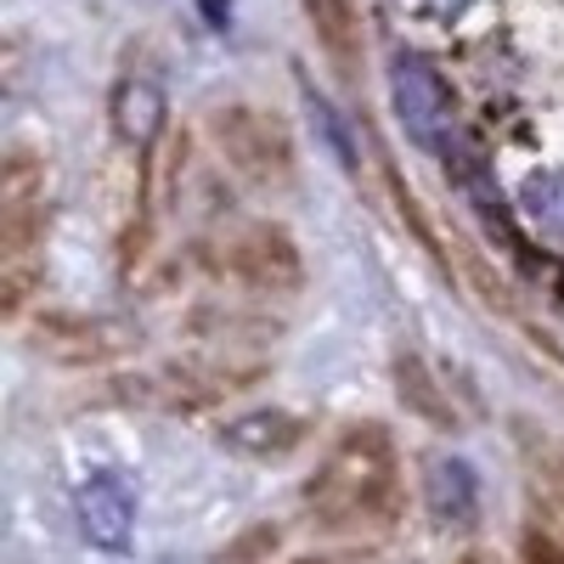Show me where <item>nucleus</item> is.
I'll list each match as a JSON object with an SVG mask.
<instances>
[{"label":"nucleus","mask_w":564,"mask_h":564,"mask_svg":"<svg viewBox=\"0 0 564 564\" xmlns=\"http://www.w3.org/2000/svg\"><path fill=\"white\" fill-rule=\"evenodd\" d=\"M74 520H79V536L102 553H124L130 547V531H135V497L119 475H90L79 491H74Z\"/></svg>","instance_id":"nucleus-6"},{"label":"nucleus","mask_w":564,"mask_h":564,"mask_svg":"<svg viewBox=\"0 0 564 564\" xmlns=\"http://www.w3.org/2000/svg\"><path fill=\"white\" fill-rule=\"evenodd\" d=\"M108 113H113L119 141H130V148H153V141L164 135V90H159V79L124 74V79L113 85Z\"/></svg>","instance_id":"nucleus-10"},{"label":"nucleus","mask_w":564,"mask_h":564,"mask_svg":"<svg viewBox=\"0 0 564 564\" xmlns=\"http://www.w3.org/2000/svg\"><path fill=\"white\" fill-rule=\"evenodd\" d=\"M520 209L547 231V238L564 243V170H542L520 186Z\"/></svg>","instance_id":"nucleus-13"},{"label":"nucleus","mask_w":564,"mask_h":564,"mask_svg":"<svg viewBox=\"0 0 564 564\" xmlns=\"http://www.w3.org/2000/svg\"><path fill=\"white\" fill-rule=\"evenodd\" d=\"M220 260H226L231 276L260 289V294H289L305 276L300 249L289 243V231H276V226H249V231H238V238H226Z\"/></svg>","instance_id":"nucleus-5"},{"label":"nucleus","mask_w":564,"mask_h":564,"mask_svg":"<svg viewBox=\"0 0 564 564\" xmlns=\"http://www.w3.org/2000/svg\"><path fill=\"white\" fill-rule=\"evenodd\" d=\"M395 384H401V401L412 406V412H423L430 423H441V430H452L457 423V412H452V401H441V384H435V372L423 367V356H395Z\"/></svg>","instance_id":"nucleus-11"},{"label":"nucleus","mask_w":564,"mask_h":564,"mask_svg":"<svg viewBox=\"0 0 564 564\" xmlns=\"http://www.w3.org/2000/svg\"><path fill=\"white\" fill-rule=\"evenodd\" d=\"M294 564H345V558H334V553H316V558H294Z\"/></svg>","instance_id":"nucleus-18"},{"label":"nucleus","mask_w":564,"mask_h":564,"mask_svg":"<svg viewBox=\"0 0 564 564\" xmlns=\"http://www.w3.org/2000/svg\"><path fill=\"white\" fill-rule=\"evenodd\" d=\"M282 547V531L276 525H249L238 542H226L215 553V564H271V553Z\"/></svg>","instance_id":"nucleus-14"},{"label":"nucleus","mask_w":564,"mask_h":564,"mask_svg":"<svg viewBox=\"0 0 564 564\" xmlns=\"http://www.w3.org/2000/svg\"><path fill=\"white\" fill-rule=\"evenodd\" d=\"M430 7H435V12H446V18H452V12H463V7H468V0H430Z\"/></svg>","instance_id":"nucleus-17"},{"label":"nucleus","mask_w":564,"mask_h":564,"mask_svg":"<svg viewBox=\"0 0 564 564\" xmlns=\"http://www.w3.org/2000/svg\"><path fill=\"white\" fill-rule=\"evenodd\" d=\"M34 345L52 356V361H108L119 350L135 345V334L124 322H102V316H63V311H45L34 322Z\"/></svg>","instance_id":"nucleus-7"},{"label":"nucleus","mask_w":564,"mask_h":564,"mask_svg":"<svg viewBox=\"0 0 564 564\" xmlns=\"http://www.w3.org/2000/svg\"><path fill=\"white\" fill-rule=\"evenodd\" d=\"M305 12H311V23H316L327 52H334L339 63H350L356 57V40H361V18H356L350 0H305Z\"/></svg>","instance_id":"nucleus-12"},{"label":"nucleus","mask_w":564,"mask_h":564,"mask_svg":"<svg viewBox=\"0 0 564 564\" xmlns=\"http://www.w3.org/2000/svg\"><path fill=\"white\" fill-rule=\"evenodd\" d=\"M536 475H542L547 502L564 513V446H558V441H547V435H542V446H536Z\"/></svg>","instance_id":"nucleus-15"},{"label":"nucleus","mask_w":564,"mask_h":564,"mask_svg":"<svg viewBox=\"0 0 564 564\" xmlns=\"http://www.w3.org/2000/svg\"><path fill=\"white\" fill-rule=\"evenodd\" d=\"M311 435V423L300 412H282V406H260V412H243L220 430V446L238 452V457H254V463H282L294 457Z\"/></svg>","instance_id":"nucleus-8"},{"label":"nucleus","mask_w":564,"mask_h":564,"mask_svg":"<svg viewBox=\"0 0 564 564\" xmlns=\"http://www.w3.org/2000/svg\"><path fill=\"white\" fill-rule=\"evenodd\" d=\"M401 502V475H395V441L384 423H356L334 441L322 468L305 480V508L327 531H372L384 525Z\"/></svg>","instance_id":"nucleus-1"},{"label":"nucleus","mask_w":564,"mask_h":564,"mask_svg":"<svg viewBox=\"0 0 564 564\" xmlns=\"http://www.w3.org/2000/svg\"><path fill=\"white\" fill-rule=\"evenodd\" d=\"M209 130H215L220 159L243 181H254V186H289L294 181V141H289V130H282L276 113L231 102V108L215 113Z\"/></svg>","instance_id":"nucleus-2"},{"label":"nucleus","mask_w":564,"mask_h":564,"mask_svg":"<svg viewBox=\"0 0 564 564\" xmlns=\"http://www.w3.org/2000/svg\"><path fill=\"white\" fill-rule=\"evenodd\" d=\"M390 102H395V119L406 124V135L417 141L423 153H452V141H457V108H452L446 79L423 57H406L401 52L390 63Z\"/></svg>","instance_id":"nucleus-3"},{"label":"nucleus","mask_w":564,"mask_h":564,"mask_svg":"<svg viewBox=\"0 0 564 564\" xmlns=\"http://www.w3.org/2000/svg\"><path fill=\"white\" fill-rule=\"evenodd\" d=\"M520 564H564V542H558L553 531L531 525V531L520 536Z\"/></svg>","instance_id":"nucleus-16"},{"label":"nucleus","mask_w":564,"mask_h":564,"mask_svg":"<svg viewBox=\"0 0 564 564\" xmlns=\"http://www.w3.org/2000/svg\"><path fill=\"white\" fill-rule=\"evenodd\" d=\"M423 502H430L441 531H468L480 520V480H475V468H468L463 457H452V452L430 457V463H423Z\"/></svg>","instance_id":"nucleus-9"},{"label":"nucleus","mask_w":564,"mask_h":564,"mask_svg":"<svg viewBox=\"0 0 564 564\" xmlns=\"http://www.w3.org/2000/svg\"><path fill=\"white\" fill-rule=\"evenodd\" d=\"M45 209H52L45 159L29 153V148H12L7 164H0V260H23V254L40 249Z\"/></svg>","instance_id":"nucleus-4"}]
</instances>
